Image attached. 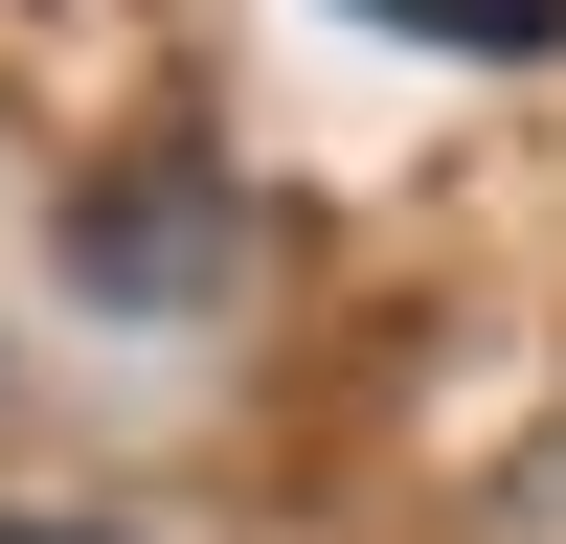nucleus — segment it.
<instances>
[{"instance_id": "obj_1", "label": "nucleus", "mask_w": 566, "mask_h": 544, "mask_svg": "<svg viewBox=\"0 0 566 544\" xmlns=\"http://www.w3.org/2000/svg\"><path fill=\"white\" fill-rule=\"evenodd\" d=\"M363 23H408V45H476V69H522V45H566V0H363Z\"/></svg>"}, {"instance_id": "obj_2", "label": "nucleus", "mask_w": 566, "mask_h": 544, "mask_svg": "<svg viewBox=\"0 0 566 544\" xmlns=\"http://www.w3.org/2000/svg\"><path fill=\"white\" fill-rule=\"evenodd\" d=\"M0 544H91V522H0Z\"/></svg>"}]
</instances>
